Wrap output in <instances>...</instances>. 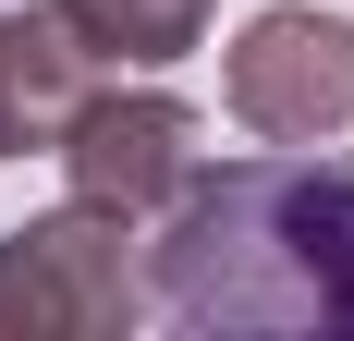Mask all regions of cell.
Returning <instances> with one entry per match:
<instances>
[{"label":"cell","mask_w":354,"mask_h":341,"mask_svg":"<svg viewBox=\"0 0 354 341\" xmlns=\"http://www.w3.org/2000/svg\"><path fill=\"white\" fill-rule=\"evenodd\" d=\"M147 317L183 341H354V159L196 170L147 244Z\"/></svg>","instance_id":"obj_1"},{"label":"cell","mask_w":354,"mask_h":341,"mask_svg":"<svg viewBox=\"0 0 354 341\" xmlns=\"http://www.w3.org/2000/svg\"><path fill=\"white\" fill-rule=\"evenodd\" d=\"M122 244H135V220H110L86 195L0 232V329L12 341H122L147 317V269Z\"/></svg>","instance_id":"obj_2"},{"label":"cell","mask_w":354,"mask_h":341,"mask_svg":"<svg viewBox=\"0 0 354 341\" xmlns=\"http://www.w3.org/2000/svg\"><path fill=\"white\" fill-rule=\"evenodd\" d=\"M220 98L257 146H318L354 122V25L342 12H306V0H269L232 49H220Z\"/></svg>","instance_id":"obj_3"},{"label":"cell","mask_w":354,"mask_h":341,"mask_svg":"<svg viewBox=\"0 0 354 341\" xmlns=\"http://www.w3.org/2000/svg\"><path fill=\"white\" fill-rule=\"evenodd\" d=\"M49 159H62V183H73L86 207H110V220H159V207L196 183V110H183L171 86H122V73H110L98 98L62 122Z\"/></svg>","instance_id":"obj_4"},{"label":"cell","mask_w":354,"mask_h":341,"mask_svg":"<svg viewBox=\"0 0 354 341\" xmlns=\"http://www.w3.org/2000/svg\"><path fill=\"white\" fill-rule=\"evenodd\" d=\"M110 73L122 61L73 25L62 0H12V12H0V98H12V135L25 146H62V122L98 98Z\"/></svg>","instance_id":"obj_5"},{"label":"cell","mask_w":354,"mask_h":341,"mask_svg":"<svg viewBox=\"0 0 354 341\" xmlns=\"http://www.w3.org/2000/svg\"><path fill=\"white\" fill-rule=\"evenodd\" d=\"M73 25L98 37L110 61H183V49H208V0H62Z\"/></svg>","instance_id":"obj_6"},{"label":"cell","mask_w":354,"mask_h":341,"mask_svg":"<svg viewBox=\"0 0 354 341\" xmlns=\"http://www.w3.org/2000/svg\"><path fill=\"white\" fill-rule=\"evenodd\" d=\"M0 159H25V135H12V98H0Z\"/></svg>","instance_id":"obj_7"}]
</instances>
